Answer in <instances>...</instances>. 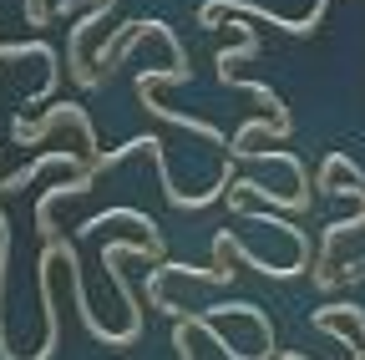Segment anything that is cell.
Instances as JSON below:
<instances>
[{
	"mask_svg": "<svg viewBox=\"0 0 365 360\" xmlns=\"http://www.w3.org/2000/svg\"><path fill=\"white\" fill-rule=\"evenodd\" d=\"M61 122H71L76 132H81V148H97V132H91V117L81 112V107H71V102H61V107H51L41 122H16V143L21 148H31V143H46L51 132L61 127Z\"/></svg>",
	"mask_w": 365,
	"mask_h": 360,
	"instance_id": "cell-1",
	"label": "cell"
},
{
	"mask_svg": "<svg viewBox=\"0 0 365 360\" xmlns=\"http://www.w3.org/2000/svg\"><path fill=\"white\" fill-rule=\"evenodd\" d=\"M41 168H71V178H81V163H76V153H46V158H31L26 168H16L6 183H0V193H21L31 178L41 173Z\"/></svg>",
	"mask_w": 365,
	"mask_h": 360,
	"instance_id": "cell-3",
	"label": "cell"
},
{
	"mask_svg": "<svg viewBox=\"0 0 365 360\" xmlns=\"http://www.w3.org/2000/svg\"><path fill=\"white\" fill-rule=\"evenodd\" d=\"M112 6H117V0H97V11L81 16V21L71 26V51H66V56H71V81H76V86H102V71H91V66L81 61V41L91 36V26H102V21L112 16Z\"/></svg>",
	"mask_w": 365,
	"mask_h": 360,
	"instance_id": "cell-2",
	"label": "cell"
}]
</instances>
